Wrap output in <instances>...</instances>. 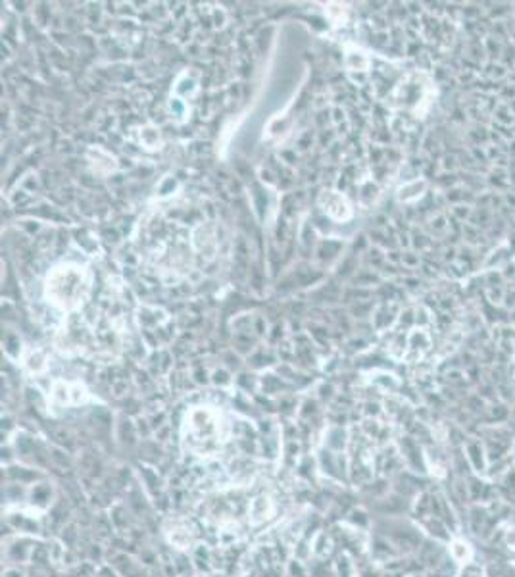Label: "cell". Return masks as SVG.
<instances>
[{
  "label": "cell",
  "mask_w": 515,
  "mask_h": 577,
  "mask_svg": "<svg viewBox=\"0 0 515 577\" xmlns=\"http://www.w3.org/2000/svg\"><path fill=\"white\" fill-rule=\"evenodd\" d=\"M137 133H139V145H142V149H146V150L162 149L164 139H162V133H160L158 127H154V125H142L141 129L137 131Z\"/></svg>",
  "instance_id": "16"
},
{
  "label": "cell",
  "mask_w": 515,
  "mask_h": 577,
  "mask_svg": "<svg viewBox=\"0 0 515 577\" xmlns=\"http://www.w3.org/2000/svg\"><path fill=\"white\" fill-rule=\"evenodd\" d=\"M404 577H423L419 571H408V574H404Z\"/></svg>",
  "instance_id": "29"
},
{
  "label": "cell",
  "mask_w": 515,
  "mask_h": 577,
  "mask_svg": "<svg viewBox=\"0 0 515 577\" xmlns=\"http://www.w3.org/2000/svg\"><path fill=\"white\" fill-rule=\"evenodd\" d=\"M425 189V183L423 181H412V183H408V185L400 187V191H398V198L400 200H404V202H408V200H413V198H417V196H421V191Z\"/></svg>",
  "instance_id": "22"
},
{
  "label": "cell",
  "mask_w": 515,
  "mask_h": 577,
  "mask_svg": "<svg viewBox=\"0 0 515 577\" xmlns=\"http://www.w3.org/2000/svg\"><path fill=\"white\" fill-rule=\"evenodd\" d=\"M285 574H287V577H309L308 564L291 556V560L285 564Z\"/></svg>",
  "instance_id": "23"
},
{
  "label": "cell",
  "mask_w": 515,
  "mask_h": 577,
  "mask_svg": "<svg viewBox=\"0 0 515 577\" xmlns=\"http://www.w3.org/2000/svg\"><path fill=\"white\" fill-rule=\"evenodd\" d=\"M325 14L329 16V19L335 23V25H340L344 19H347V6H342V4H329L327 8H325ZM344 25V23H342Z\"/></svg>",
  "instance_id": "24"
},
{
  "label": "cell",
  "mask_w": 515,
  "mask_h": 577,
  "mask_svg": "<svg viewBox=\"0 0 515 577\" xmlns=\"http://www.w3.org/2000/svg\"><path fill=\"white\" fill-rule=\"evenodd\" d=\"M41 539L29 537V535H12L2 541V560L6 566H23L31 564V554Z\"/></svg>",
  "instance_id": "5"
},
{
  "label": "cell",
  "mask_w": 515,
  "mask_h": 577,
  "mask_svg": "<svg viewBox=\"0 0 515 577\" xmlns=\"http://www.w3.org/2000/svg\"><path fill=\"white\" fill-rule=\"evenodd\" d=\"M344 523L354 527V529L360 531H367L371 527V516L367 512L364 506H354L350 512L344 516Z\"/></svg>",
  "instance_id": "18"
},
{
  "label": "cell",
  "mask_w": 515,
  "mask_h": 577,
  "mask_svg": "<svg viewBox=\"0 0 515 577\" xmlns=\"http://www.w3.org/2000/svg\"><path fill=\"white\" fill-rule=\"evenodd\" d=\"M506 543L509 549L515 550V525L506 531Z\"/></svg>",
  "instance_id": "28"
},
{
  "label": "cell",
  "mask_w": 515,
  "mask_h": 577,
  "mask_svg": "<svg viewBox=\"0 0 515 577\" xmlns=\"http://www.w3.org/2000/svg\"><path fill=\"white\" fill-rule=\"evenodd\" d=\"M431 81L421 74H412L408 77H404L400 83L396 85L393 96H391V104L394 108H402V110H410L415 116L423 114V110L427 108V104L431 103V91H429Z\"/></svg>",
  "instance_id": "3"
},
{
  "label": "cell",
  "mask_w": 515,
  "mask_h": 577,
  "mask_svg": "<svg viewBox=\"0 0 515 577\" xmlns=\"http://www.w3.org/2000/svg\"><path fill=\"white\" fill-rule=\"evenodd\" d=\"M333 569L335 577H358V564L354 562V556H350L344 550L335 558Z\"/></svg>",
  "instance_id": "17"
},
{
  "label": "cell",
  "mask_w": 515,
  "mask_h": 577,
  "mask_svg": "<svg viewBox=\"0 0 515 577\" xmlns=\"http://www.w3.org/2000/svg\"><path fill=\"white\" fill-rule=\"evenodd\" d=\"M344 65L347 70L352 74V72H367L369 65H371V58L367 56V52H364L362 48L358 47H347V54H344Z\"/></svg>",
  "instance_id": "15"
},
{
  "label": "cell",
  "mask_w": 515,
  "mask_h": 577,
  "mask_svg": "<svg viewBox=\"0 0 515 577\" xmlns=\"http://www.w3.org/2000/svg\"><path fill=\"white\" fill-rule=\"evenodd\" d=\"M358 577H383V569L377 568L373 562H366L358 566Z\"/></svg>",
  "instance_id": "25"
},
{
  "label": "cell",
  "mask_w": 515,
  "mask_h": 577,
  "mask_svg": "<svg viewBox=\"0 0 515 577\" xmlns=\"http://www.w3.org/2000/svg\"><path fill=\"white\" fill-rule=\"evenodd\" d=\"M337 547V541L333 537V533L327 529H319L314 537H311V554L314 558L318 560H327L333 550Z\"/></svg>",
  "instance_id": "13"
},
{
  "label": "cell",
  "mask_w": 515,
  "mask_h": 577,
  "mask_svg": "<svg viewBox=\"0 0 515 577\" xmlns=\"http://www.w3.org/2000/svg\"><path fill=\"white\" fill-rule=\"evenodd\" d=\"M137 479L142 485L144 493L149 494L150 501L158 499L160 494H164L168 491V479L164 477V474L160 472L156 465L152 464H139L137 465Z\"/></svg>",
  "instance_id": "10"
},
{
  "label": "cell",
  "mask_w": 515,
  "mask_h": 577,
  "mask_svg": "<svg viewBox=\"0 0 515 577\" xmlns=\"http://www.w3.org/2000/svg\"><path fill=\"white\" fill-rule=\"evenodd\" d=\"M28 494L29 487H25V485L2 481V504H4L6 510L28 506Z\"/></svg>",
  "instance_id": "11"
},
{
  "label": "cell",
  "mask_w": 515,
  "mask_h": 577,
  "mask_svg": "<svg viewBox=\"0 0 515 577\" xmlns=\"http://www.w3.org/2000/svg\"><path fill=\"white\" fill-rule=\"evenodd\" d=\"M348 443H350V433H348L347 429L331 426V428L325 431L323 447H327L329 450H333V452H347Z\"/></svg>",
  "instance_id": "14"
},
{
  "label": "cell",
  "mask_w": 515,
  "mask_h": 577,
  "mask_svg": "<svg viewBox=\"0 0 515 577\" xmlns=\"http://www.w3.org/2000/svg\"><path fill=\"white\" fill-rule=\"evenodd\" d=\"M23 366L31 375H41L47 372L48 368V358L43 350H31V353L23 358Z\"/></svg>",
  "instance_id": "19"
},
{
  "label": "cell",
  "mask_w": 515,
  "mask_h": 577,
  "mask_svg": "<svg viewBox=\"0 0 515 577\" xmlns=\"http://www.w3.org/2000/svg\"><path fill=\"white\" fill-rule=\"evenodd\" d=\"M93 271L79 262H60L48 270L43 281V297L64 316L85 306L93 293Z\"/></svg>",
  "instance_id": "2"
},
{
  "label": "cell",
  "mask_w": 515,
  "mask_h": 577,
  "mask_svg": "<svg viewBox=\"0 0 515 577\" xmlns=\"http://www.w3.org/2000/svg\"><path fill=\"white\" fill-rule=\"evenodd\" d=\"M319 206L331 220H335L338 224L348 222L352 218V204H350L348 196L340 191H335V189L323 191L319 195Z\"/></svg>",
  "instance_id": "7"
},
{
  "label": "cell",
  "mask_w": 515,
  "mask_h": 577,
  "mask_svg": "<svg viewBox=\"0 0 515 577\" xmlns=\"http://www.w3.org/2000/svg\"><path fill=\"white\" fill-rule=\"evenodd\" d=\"M96 577H120V574L106 562V564H100V566L96 568Z\"/></svg>",
  "instance_id": "27"
},
{
  "label": "cell",
  "mask_w": 515,
  "mask_h": 577,
  "mask_svg": "<svg viewBox=\"0 0 515 577\" xmlns=\"http://www.w3.org/2000/svg\"><path fill=\"white\" fill-rule=\"evenodd\" d=\"M2 577H29V574L19 566H6L2 569Z\"/></svg>",
  "instance_id": "26"
},
{
  "label": "cell",
  "mask_w": 515,
  "mask_h": 577,
  "mask_svg": "<svg viewBox=\"0 0 515 577\" xmlns=\"http://www.w3.org/2000/svg\"><path fill=\"white\" fill-rule=\"evenodd\" d=\"M181 437L185 454L214 460L231 441V423H227L219 406L197 404L183 414Z\"/></svg>",
  "instance_id": "1"
},
{
  "label": "cell",
  "mask_w": 515,
  "mask_h": 577,
  "mask_svg": "<svg viewBox=\"0 0 515 577\" xmlns=\"http://www.w3.org/2000/svg\"><path fill=\"white\" fill-rule=\"evenodd\" d=\"M58 496H60V491L56 489V483L47 477V479L29 487L28 506L35 512L47 514L52 508V504L58 501Z\"/></svg>",
  "instance_id": "8"
},
{
  "label": "cell",
  "mask_w": 515,
  "mask_h": 577,
  "mask_svg": "<svg viewBox=\"0 0 515 577\" xmlns=\"http://www.w3.org/2000/svg\"><path fill=\"white\" fill-rule=\"evenodd\" d=\"M468 460L473 465V470L479 474L487 472V457H485V448L481 447V443H469L468 445Z\"/></svg>",
  "instance_id": "20"
},
{
  "label": "cell",
  "mask_w": 515,
  "mask_h": 577,
  "mask_svg": "<svg viewBox=\"0 0 515 577\" xmlns=\"http://www.w3.org/2000/svg\"><path fill=\"white\" fill-rule=\"evenodd\" d=\"M47 477L48 472L39 470L35 465L23 464V462H14V464L10 465H2V481H12V483L31 487V485L47 479Z\"/></svg>",
  "instance_id": "9"
},
{
  "label": "cell",
  "mask_w": 515,
  "mask_h": 577,
  "mask_svg": "<svg viewBox=\"0 0 515 577\" xmlns=\"http://www.w3.org/2000/svg\"><path fill=\"white\" fill-rule=\"evenodd\" d=\"M275 514H277V504L270 493L254 494L246 506V516H248L250 527H262L265 523H270L275 520Z\"/></svg>",
  "instance_id": "6"
},
{
  "label": "cell",
  "mask_w": 515,
  "mask_h": 577,
  "mask_svg": "<svg viewBox=\"0 0 515 577\" xmlns=\"http://www.w3.org/2000/svg\"><path fill=\"white\" fill-rule=\"evenodd\" d=\"M450 556L454 562H459V564H465L471 558V547H469L465 541L456 539L450 543Z\"/></svg>",
  "instance_id": "21"
},
{
  "label": "cell",
  "mask_w": 515,
  "mask_h": 577,
  "mask_svg": "<svg viewBox=\"0 0 515 577\" xmlns=\"http://www.w3.org/2000/svg\"><path fill=\"white\" fill-rule=\"evenodd\" d=\"M164 537L168 541L169 549L177 552H190L200 543L197 527L181 516H171L164 521Z\"/></svg>",
  "instance_id": "4"
},
{
  "label": "cell",
  "mask_w": 515,
  "mask_h": 577,
  "mask_svg": "<svg viewBox=\"0 0 515 577\" xmlns=\"http://www.w3.org/2000/svg\"><path fill=\"white\" fill-rule=\"evenodd\" d=\"M87 158H89V164H91L94 174H98V176H108V174H112L113 169L118 168V160L113 158L110 152L100 149V147H91Z\"/></svg>",
  "instance_id": "12"
}]
</instances>
